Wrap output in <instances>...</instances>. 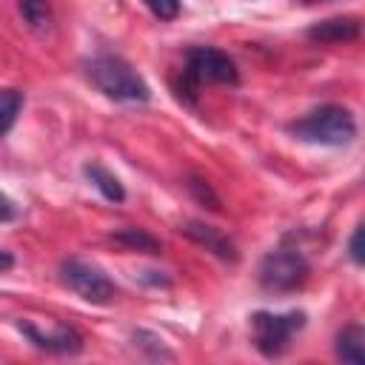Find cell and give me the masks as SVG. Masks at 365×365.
<instances>
[{"label": "cell", "instance_id": "cell-17", "mask_svg": "<svg viewBox=\"0 0 365 365\" xmlns=\"http://www.w3.org/2000/svg\"><path fill=\"white\" fill-rule=\"evenodd\" d=\"M143 3L157 20H174L180 14V0H143Z\"/></svg>", "mask_w": 365, "mask_h": 365}, {"label": "cell", "instance_id": "cell-9", "mask_svg": "<svg viewBox=\"0 0 365 365\" xmlns=\"http://www.w3.org/2000/svg\"><path fill=\"white\" fill-rule=\"evenodd\" d=\"M305 34L314 43H351V40H359L362 23H359V17H351V14H345V17H328V20L314 23Z\"/></svg>", "mask_w": 365, "mask_h": 365}, {"label": "cell", "instance_id": "cell-16", "mask_svg": "<svg viewBox=\"0 0 365 365\" xmlns=\"http://www.w3.org/2000/svg\"><path fill=\"white\" fill-rule=\"evenodd\" d=\"M134 345H137V348H145V351L151 348V356H154V359H174V354H171V351L163 345V339H160L157 334H151V331H137V334H134Z\"/></svg>", "mask_w": 365, "mask_h": 365}, {"label": "cell", "instance_id": "cell-6", "mask_svg": "<svg viewBox=\"0 0 365 365\" xmlns=\"http://www.w3.org/2000/svg\"><path fill=\"white\" fill-rule=\"evenodd\" d=\"M60 282L91 305H108L120 294L114 279L100 265H94L88 259H77V257L60 262Z\"/></svg>", "mask_w": 365, "mask_h": 365}, {"label": "cell", "instance_id": "cell-7", "mask_svg": "<svg viewBox=\"0 0 365 365\" xmlns=\"http://www.w3.org/2000/svg\"><path fill=\"white\" fill-rule=\"evenodd\" d=\"M17 331L20 334H26L29 336V342L37 348V351H46V354H57V356H74V354H80L83 351V336L74 331V328H68V325H57L51 334H46V331H40L34 322H29V319H20L17 322Z\"/></svg>", "mask_w": 365, "mask_h": 365}, {"label": "cell", "instance_id": "cell-10", "mask_svg": "<svg viewBox=\"0 0 365 365\" xmlns=\"http://www.w3.org/2000/svg\"><path fill=\"white\" fill-rule=\"evenodd\" d=\"M334 354L348 365H365V328L359 322H351L342 331H336Z\"/></svg>", "mask_w": 365, "mask_h": 365}, {"label": "cell", "instance_id": "cell-11", "mask_svg": "<svg viewBox=\"0 0 365 365\" xmlns=\"http://www.w3.org/2000/svg\"><path fill=\"white\" fill-rule=\"evenodd\" d=\"M83 174L88 177V182L108 200V202H123L125 200V188L120 182V177L114 171H108L103 163H86L83 165Z\"/></svg>", "mask_w": 365, "mask_h": 365}, {"label": "cell", "instance_id": "cell-1", "mask_svg": "<svg viewBox=\"0 0 365 365\" xmlns=\"http://www.w3.org/2000/svg\"><path fill=\"white\" fill-rule=\"evenodd\" d=\"M86 74L91 86L106 94L114 103H148L151 86L143 80V74L117 54H97L86 63Z\"/></svg>", "mask_w": 365, "mask_h": 365}, {"label": "cell", "instance_id": "cell-2", "mask_svg": "<svg viewBox=\"0 0 365 365\" xmlns=\"http://www.w3.org/2000/svg\"><path fill=\"white\" fill-rule=\"evenodd\" d=\"M202 83L237 86L240 83L237 63L225 51H220L214 46H194V48H188L185 68H182V83L177 86V97L185 100L188 106H194Z\"/></svg>", "mask_w": 365, "mask_h": 365}, {"label": "cell", "instance_id": "cell-13", "mask_svg": "<svg viewBox=\"0 0 365 365\" xmlns=\"http://www.w3.org/2000/svg\"><path fill=\"white\" fill-rule=\"evenodd\" d=\"M20 9V17L26 20V26L37 34H46L51 29V3L48 0H20L17 3Z\"/></svg>", "mask_w": 365, "mask_h": 365}, {"label": "cell", "instance_id": "cell-8", "mask_svg": "<svg viewBox=\"0 0 365 365\" xmlns=\"http://www.w3.org/2000/svg\"><path fill=\"white\" fill-rule=\"evenodd\" d=\"M180 234L182 237H188L191 242H197V245H202L205 251H211L217 259H222V262H240V248L234 245V240L228 237V234H222L220 228H214V225H208V222H200V220H188V222H182L180 225Z\"/></svg>", "mask_w": 365, "mask_h": 365}, {"label": "cell", "instance_id": "cell-18", "mask_svg": "<svg viewBox=\"0 0 365 365\" xmlns=\"http://www.w3.org/2000/svg\"><path fill=\"white\" fill-rule=\"evenodd\" d=\"M362 234H365V228H362V225H356V228H354V234H351V240H348V257H351V262H354V265H362V262H365Z\"/></svg>", "mask_w": 365, "mask_h": 365}, {"label": "cell", "instance_id": "cell-12", "mask_svg": "<svg viewBox=\"0 0 365 365\" xmlns=\"http://www.w3.org/2000/svg\"><path fill=\"white\" fill-rule=\"evenodd\" d=\"M114 242H120L128 251H140V254H154V257L163 254V242L154 234H148L145 228H134V225L114 231Z\"/></svg>", "mask_w": 365, "mask_h": 365}, {"label": "cell", "instance_id": "cell-3", "mask_svg": "<svg viewBox=\"0 0 365 365\" xmlns=\"http://www.w3.org/2000/svg\"><path fill=\"white\" fill-rule=\"evenodd\" d=\"M285 128H288L291 137H297L302 143L331 145V148L348 145L356 137V120H354V114L348 108H342V106H334V103L308 111L305 117L288 123Z\"/></svg>", "mask_w": 365, "mask_h": 365}, {"label": "cell", "instance_id": "cell-4", "mask_svg": "<svg viewBox=\"0 0 365 365\" xmlns=\"http://www.w3.org/2000/svg\"><path fill=\"white\" fill-rule=\"evenodd\" d=\"M308 325L305 311H254L251 314V342L254 348L274 359L291 348V339Z\"/></svg>", "mask_w": 365, "mask_h": 365}, {"label": "cell", "instance_id": "cell-5", "mask_svg": "<svg viewBox=\"0 0 365 365\" xmlns=\"http://www.w3.org/2000/svg\"><path fill=\"white\" fill-rule=\"evenodd\" d=\"M311 277V262L297 248H277L268 251L259 262L257 279L268 294H294Z\"/></svg>", "mask_w": 365, "mask_h": 365}, {"label": "cell", "instance_id": "cell-15", "mask_svg": "<svg viewBox=\"0 0 365 365\" xmlns=\"http://www.w3.org/2000/svg\"><path fill=\"white\" fill-rule=\"evenodd\" d=\"M188 191H191V197H194L202 208H208V211H214V214L222 211V200L217 197V191L211 188L208 180H202V177H188Z\"/></svg>", "mask_w": 365, "mask_h": 365}, {"label": "cell", "instance_id": "cell-21", "mask_svg": "<svg viewBox=\"0 0 365 365\" xmlns=\"http://www.w3.org/2000/svg\"><path fill=\"white\" fill-rule=\"evenodd\" d=\"M305 3H319V0H305Z\"/></svg>", "mask_w": 365, "mask_h": 365}, {"label": "cell", "instance_id": "cell-20", "mask_svg": "<svg viewBox=\"0 0 365 365\" xmlns=\"http://www.w3.org/2000/svg\"><path fill=\"white\" fill-rule=\"evenodd\" d=\"M11 268H14V254L0 248V274H6V271H11Z\"/></svg>", "mask_w": 365, "mask_h": 365}, {"label": "cell", "instance_id": "cell-14", "mask_svg": "<svg viewBox=\"0 0 365 365\" xmlns=\"http://www.w3.org/2000/svg\"><path fill=\"white\" fill-rule=\"evenodd\" d=\"M23 103H26L23 91H17V88H3L0 91V137H6L14 128L17 114L23 111Z\"/></svg>", "mask_w": 365, "mask_h": 365}, {"label": "cell", "instance_id": "cell-19", "mask_svg": "<svg viewBox=\"0 0 365 365\" xmlns=\"http://www.w3.org/2000/svg\"><path fill=\"white\" fill-rule=\"evenodd\" d=\"M14 217H17V205L0 191V222H11Z\"/></svg>", "mask_w": 365, "mask_h": 365}]
</instances>
